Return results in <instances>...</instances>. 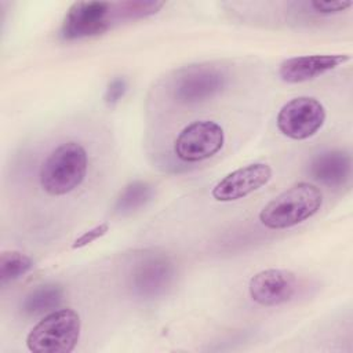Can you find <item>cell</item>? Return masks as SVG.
I'll return each instance as SVG.
<instances>
[{
	"mask_svg": "<svg viewBox=\"0 0 353 353\" xmlns=\"http://www.w3.org/2000/svg\"><path fill=\"white\" fill-rule=\"evenodd\" d=\"M323 204V194L316 185L298 182L273 200L259 212V221L269 229L292 228L312 218Z\"/></svg>",
	"mask_w": 353,
	"mask_h": 353,
	"instance_id": "obj_1",
	"label": "cell"
},
{
	"mask_svg": "<svg viewBox=\"0 0 353 353\" xmlns=\"http://www.w3.org/2000/svg\"><path fill=\"white\" fill-rule=\"evenodd\" d=\"M88 157L85 149L69 141L55 148L43 161L39 172L41 189L50 196H63L74 190L87 174Z\"/></svg>",
	"mask_w": 353,
	"mask_h": 353,
	"instance_id": "obj_2",
	"label": "cell"
},
{
	"mask_svg": "<svg viewBox=\"0 0 353 353\" xmlns=\"http://www.w3.org/2000/svg\"><path fill=\"white\" fill-rule=\"evenodd\" d=\"M175 280L172 259L156 250H142L128 262L127 284L131 292L142 299L164 295Z\"/></svg>",
	"mask_w": 353,
	"mask_h": 353,
	"instance_id": "obj_3",
	"label": "cell"
},
{
	"mask_svg": "<svg viewBox=\"0 0 353 353\" xmlns=\"http://www.w3.org/2000/svg\"><path fill=\"white\" fill-rule=\"evenodd\" d=\"M81 320L76 310L66 307L50 312L28 334L26 346L34 353H69L80 338Z\"/></svg>",
	"mask_w": 353,
	"mask_h": 353,
	"instance_id": "obj_4",
	"label": "cell"
},
{
	"mask_svg": "<svg viewBox=\"0 0 353 353\" xmlns=\"http://www.w3.org/2000/svg\"><path fill=\"white\" fill-rule=\"evenodd\" d=\"M226 84V74L214 65H190L182 69L172 84V97L176 102L192 105L211 99Z\"/></svg>",
	"mask_w": 353,
	"mask_h": 353,
	"instance_id": "obj_5",
	"label": "cell"
},
{
	"mask_svg": "<svg viewBox=\"0 0 353 353\" xmlns=\"http://www.w3.org/2000/svg\"><path fill=\"white\" fill-rule=\"evenodd\" d=\"M325 121V109L312 97H298L288 101L279 110L276 124L279 131L296 141L314 135Z\"/></svg>",
	"mask_w": 353,
	"mask_h": 353,
	"instance_id": "obj_6",
	"label": "cell"
},
{
	"mask_svg": "<svg viewBox=\"0 0 353 353\" xmlns=\"http://www.w3.org/2000/svg\"><path fill=\"white\" fill-rule=\"evenodd\" d=\"M225 142L222 127L212 120H197L186 125L174 142L175 154L188 163L207 160L216 154Z\"/></svg>",
	"mask_w": 353,
	"mask_h": 353,
	"instance_id": "obj_7",
	"label": "cell"
},
{
	"mask_svg": "<svg viewBox=\"0 0 353 353\" xmlns=\"http://www.w3.org/2000/svg\"><path fill=\"white\" fill-rule=\"evenodd\" d=\"M112 3L108 1H76L63 19L61 36L66 40L91 37L110 28Z\"/></svg>",
	"mask_w": 353,
	"mask_h": 353,
	"instance_id": "obj_8",
	"label": "cell"
},
{
	"mask_svg": "<svg viewBox=\"0 0 353 353\" xmlns=\"http://www.w3.org/2000/svg\"><path fill=\"white\" fill-rule=\"evenodd\" d=\"M272 178V168L265 163H252L225 175L214 188L216 201H234L244 199L265 186Z\"/></svg>",
	"mask_w": 353,
	"mask_h": 353,
	"instance_id": "obj_9",
	"label": "cell"
},
{
	"mask_svg": "<svg viewBox=\"0 0 353 353\" xmlns=\"http://www.w3.org/2000/svg\"><path fill=\"white\" fill-rule=\"evenodd\" d=\"M296 277L291 270L266 269L251 277L248 292L254 302L262 306H277L292 298Z\"/></svg>",
	"mask_w": 353,
	"mask_h": 353,
	"instance_id": "obj_10",
	"label": "cell"
},
{
	"mask_svg": "<svg viewBox=\"0 0 353 353\" xmlns=\"http://www.w3.org/2000/svg\"><path fill=\"white\" fill-rule=\"evenodd\" d=\"M349 59L350 57L345 54L292 57L281 62L279 68V76L285 83H302L324 74L325 72L335 69Z\"/></svg>",
	"mask_w": 353,
	"mask_h": 353,
	"instance_id": "obj_11",
	"label": "cell"
},
{
	"mask_svg": "<svg viewBox=\"0 0 353 353\" xmlns=\"http://www.w3.org/2000/svg\"><path fill=\"white\" fill-rule=\"evenodd\" d=\"M352 160L345 150H327L314 156L309 163V175L328 186H342L350 176Z\"/></svg>",
	"mask_w": 353,
	"mask_h": 353,
	"instance_id": "obj_12",
	"label": "cell"
},
{
	"mask_svg": "<svg viewBox=\"0 0 353 353\" xmlns=\"http://www.w3.org/2000/svg\"><path fill=\"white\" fill-rule=\"evenodd\" d=\"M63 298V288L59 284L48 283L32 290L22 302V313L26 316H37L52 312L59 306Z\"/></svg>",
	"mask_w": 353,
	"mask_h": 353,
	"instance_id": "obj_13",
	"label": "cell"
},
{
	"mask_svg": "<svg viewBox=\"0 0 353 353\" xmlns=\"http://www.w3.org/2000/svg\"><path fill=\"white\" fill-rule=\"evenodd\" d=\"M153 194L154 190L150 183L143 181H134L128 183L119 194L114 203V212L119 215H128L150 201Z\"/></svg>",
	"mask_w": 353,
	"mask_h": 353,
	"instance_id": "obj_14",
	"label": "cell"
},
{
	"mask_svg": "<svg viewBox=\"0 0 353 353\" xmlns=\"http://www.w3.org/2000/svg\"><path fill=\"white\" fill-rule=\"evenodd\" d=\"M33 268V261L21 251H3L0 255V284L4 287L8 283L25 276Z\"/></svg>",
	"mask_w": 353,
	"mask_h": 353,
	"instance_id": "obj_15",
	"label": "cell"
},
{
	"mask_svg": "<svg viewBox=\"0 0 353 353\" xmlns=\"http://www.w3.org/2000/svg\"><path fill=\"white\" fill-rule=\"evenodd\" d=\"M164 6L163 1H123L112 7L113 19H137L156 14Z\"/></svg>",
	"mask_w": 353,
	"mask_h": 353,
	"instance_id": "obj_16",
	"label": "cell"
},
{
	"mask_svg": "<svg viewBox=\"0 0 353 353\" xmlns=\"http://www.w3.org/2000/svg\"><path fill=\"white\" fill-rule=\"evenodd\" d=\"M125 91H127L125 79L124 77H116L108 84L103 99L108 105H114L124 97Z\"/></svg>",
	"mask_w": 353,
	"mask_h": 353,
	"instance_id": "obj_17",
	"label": "cell"
},
{
	"mask_svg": "<svg viewBox=\"0 0 353 353\" xmlns=\"http://www.w3.org/2000/svg\"><path fill=\"white\" fill-rule=\"evenodd\" d=\"M108 230H109V225H108V223H99L98 226H95V228H92V229H90V230H87V232H84L80 237H77V239L74 240V243L72 244V248L76 250V248L85 247V245H88L90 243H92V241L98 240L99 237L105 236Z\"/></svg>",
	"mask_w": 353,
	"mask_h": 353,
	"instance_id": "obj_18",
	"label": "cell"
},
{
	"mask_svg": "<svg viewBox=\"0 0 353 353\" xmlns=\"http://www.w3.org/2000/svg\"><path fill=\"white\" fill-rule=\"evenodd\" d=\"M309 6L317 14H336L352 6V1H310Z\"/></svg>",
	"mask_w": 353,
	"mask_h": 353,
	"instance_id": "obj_19",
	"label": "cell"
}]
</instances>
